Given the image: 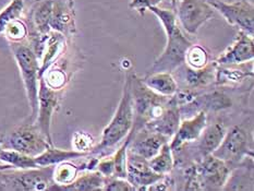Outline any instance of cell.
Instances as JSON below:
<instances>
[{
    "mask_svg": "<svg viewBox=\"0 0 254 191\" xmlns=\"http://www.w3.org/2000/svg\"><path fill=\"white\" fill-rule=\"evenodd\" d=\"M147 10L155 14L162 22L167 36L166 47L154 63L152 72L171 73L186 63L187 52L193 44L182 32L174 10L159 7H150Z\"/></svg>",
    "mask_w": 254,
    "mask_h": 191,
    "instance_id": "obj_1",
    "label": "cell"
},
{
    "mask_svg": "<svg viewBox=\"0 0 254 191\" xmlns=\"http://www.w3.org/2000/svg\"><path fill=\"white\" fill-rule=\"evenodd\" d=\"M131 81L132 73L128 72L117 111L107 127L104 129L101 142L95 147H92L90 155H95L97 157L109 155L110 151H114L113 149H115V146L119 144L129 134L134 120Z\"/></svg>",
    "mask_w": 254,
    "mask_h": 191,
    "instance_id": "obj_2",
    "label": "cell"
},
{
    "mask_svg": "<svg viewBox=\"0 0 254 191\" xmlns=\"http://www.w3.org/2000/svg\"><path fill=\"white\" fill-rule=\"evenodd\" d=\"M131 91L133 97L134 120L132 129L126 136V141L129 143L137 131L144 128L148 123L162 114L170 98L151 90L134 73H132Z\"/></svg>",
    "mask_w": 254,
    "mask_h": 191,
    "instance_id": "obj_3",
    "label": "cell"
},
{
    "mask_svg": "<svg viewBox=\"0 0 254 191\" xmlns=\"http://www.w3.org/2000/svg\"><path fill=\"white\" fill-rule=\"evenodd\" d=\"M11 51L13 53L15 62L19 65L20 72L23 80L25 92L29 100L31 116L30 123H34L37 116L38 108V83H40V63L35 53L30 45L24 42L10 43Z\"/></svg>",
    "mask_w": 254,
    "mask_h": 191,
    "instance_id": "obj_4",
    "label": "cell"
},
{
    "mask_svg": "<svg viewBox=\"0 0 254 191\" xmlns=\"http://www.w3.org/2000/svg\"><path fill=\"white\" fill-rule=\"evenodd\" d=\"M53 166L13 171L0 169V190L41 191L47 190L54 184Z\"/></svg>",
    "mask_w": 254,
    "mask_h": 191,
    "instance_id": "obj_5",
    "label": "cell"
},
{
    "mask_svg": "<svg viewBox=\"0 0 254 191\" xmlns=\"http://www.w3.org/2000/svg\"><path fill=\"white\" fill-rule=\"evenodd\" d=\"M0 146L35 157L49 146L45 136L34 123L23 124L0 138Z\"/></svg>",
    "mask_w": 254,
    "mask_h": 191,
    "instance_id": "obj_6",
    "label": "cell"
},
{
    "mask_svg": "<svg viewBox=\"0 0 254 191\" xmlns=\"http://www.w3.org/2000/svg\"><path fill=\"white\" fill-rule=\"evenodd\" d=\"M212 155L225 162L229 167L238 165L246 157L253 156V152L249 147V135L247 131L239 126H235L226 131L222 143Z\"/></svg>",
    "mask_w": 254,
    "mask_h": 191,
    "instance_id": "obj_7",
    "label": "cell"
},
{
    "mask_svg": "<svg viewBox=\"0 0 254 191\" xmlns=\"http://www.w3.org/2000/svg\"><path fill=\"white\" fill-rule=\"evenodd\" d=\"M175 9L180 26L190 35H195L215 12L208 0H177Z\"/></svg>",
    "mask_w": 254,
    "mask_h": 191,
    "instance_id": "obj_8",
    "label": "cell"
},
{
    "mask_svg": "<svg viewBox=\"0 0 254 191\" xmlns=\"http://www.w3.org/2000/svg\"><path fill=\"white\" fill-rule=\"evenodd\" d=\"M212 7L222 14L228 24L238 26L248 35L254 34V8L248 0H239L236 2H224L222 0H208Z\"/></svg>",
    "mask_w": 254,
    "mask_h": 191,
    "instance_id": "obj_9",
    "label": "cell"
},
{
    "mask_svg": "<svg viewBox=\"0 0 254 191\" xmlns=\"http://www.w3.org/2000/svg\"><path fill=\"white\" fill-rule=\"evenodd\" d=\"M200 189L222 190L227 180L231 167L212 154L203 156L195 163Z\"/></svg>",
    "mask_w": 254,
    "mask_h": 191,
    "instance_id": "obj_10",
    "label": "cell"
},
{
    "mask_svg": "<svg viewBox=\"0 0 254 191\" xmlns=\"http://www.w3.org/2000/svg\"><path fill=\"white\" fill-rule=\"evenodd\" d=\"M58 91L51 89L44 79L40 78V83H38V108L34 124L37 126V128L40 129L51 145H54L51 133L52 118L55 109L58 105Z\"/></svg>",
    "mask_w": 254,
    "mask_h": 191,
    "instance_id": "obj_11",
    "label": "cell"
},
{
    "mask_svg": "<svg viewBox=\"0 0 254 191\" xmlns=\"http://www.w3.org/2000/svg\"><path fill=\"white\" fill-rule=\"evenodd\" d=\"M165 175L152 171L148 160L127 150V180L135 190H147L150 186L162 179Z\"/></svg>",
    "mask_w": 254,
    "mask_h": 191,
    "instance_id": "obj_12",
    "label": "cell"
},
{
    "mask_svg": "<svg viewBox=\"0 0 254 191\" xmlns=\"http://www.w3.org/2000/svg\"><path fill=\"white\" fill-rule=\"evenodd\" d=\"M206 111H200L193 116L185 119L184 122L180 123L176 133L171 138L169 143L170 149L173 151H178L185 144L196 141L200 138L202 131L206 127Z\"/></svg>",
    "mask_w": 254,
    "mask_h": 191,
    "instance_id": "obj_13",
    "label": "cell"
},
{
    "mask_svg": "<svg viewBox=\"0 0 254 191\" xmlns=\"http://www.w3.org/2000/svg\"><path fill=\"white\" fill-rule=\"evenodd\" d=\"M169 138L147 128H142L133 135L128 145V150L135 154L151 160L161 150V147L169 142Z\"/></svg>",
    "mask_w": 254,
    "mask_h": 191,
    "instance_id": "obj_14",
    "label": "cell"
},
{
    "mask_svg": "<svg viewBox=\"0 0 254 191\" xmlns=\"http://www.w3.org/2000/svg\"><path fill=\"white\" fill-rule=\"evenodd\" d=\"M51 30L62 33L65 37L76 32L73 0H53Z\"/></svg>",
    "mask_w": 254,
    "mask_h": 191,
    "instance_id": "obj_15",
    "label": "cell"
},
{
    "mask_svg": "<svg viewBox=\"0 0 254 191\" xmlns=\"http://www.w3.org/2000/svg\"><path fill=\"white\" fill-rule=\"evenodd\" d=\"M254 58V42L253 37L248 35L244 31H239L238 36L233 45L220 55L216 60L218 65L242 64L252 62Z\"/></svg>",
    "mask_w": 254,
    "mask_h": 191,
    "instance_id": "obj_16",
    "label": "cell"
},
{
    "mask_svg": "<svg viewBox=\"0 0 254 191\" xmlns=\"http://www.w3.org/2000/svg\"><path fill=\"white\" fill-rule=\"evenodd\" d=\"M180 117V109L170 96L167 105L164 108L162 114L148 123L145 126V128L166 135L167 138L171 139L179 127Z\"/></svg>",
    "mask_w": 254,
    "mask_h": 191,
    "instance_id": "obj_17",
    "label": "cell"
},
{
    "mask_svg": "<svg viewBox=\"0 0 254 191\" xmlns=\"http://www.w3.org/2000/svg\"><path fill=\"white\" fill-rule=\"evenodd\" d=\"M65 45V36L62 33L56 31H51L47 35L45 47L41 57V64H40V71H38V75L40 78L44 75V73L52 67V65L57 63L60 56L64 51Z\"/></svg>",
    "mask_w": 254,
    "mask_h": 191,
    "instance_id": "obj_18",
    "label": "cell"
},
{
    "mask_svg": "<svg viewBox=\"0 0 254 191\" xmlns=\"http://www.w3.org/2000/svg\"><path fill=\"white\" fill-rule=\"evenodd\" d=\"M252 158L253 156L246 157L238 165L234 166L222 190L253 189V163L249 165V161Z\"/></svg>",
    "mask_w": 254,
    "mask_h": 191,
    "instance_id": "obj_19",
    "label": "cell"
},
{
    "mask_svg": "<svg viewBox=\"0 0 254 191\" xmlns=\"http://www.w3.org/2000/svg\"><path fill=\"white\" fill-rule=\"evenodd\" d=\"M217 67L218 64L216 62L207 64L203 68L198 69L190 68L189 65H186V64L180 65V68L184 70L182 79L185 80V83L189 87V90L198 89V87L206 86L209 83H212L213 81H215Z\"/></svg>",
    "mask_w": 254,
    "mask_h": 191,
    "instance_id": "obj_20",
    "label": "cell"
},
{
    "mask_svg": "<svg viewBox=\"0 0 254 191\" xmlns=\"http://www.w3.org/2000/svg\"><path fill=\"white\" fill-rule=\"evenodd\" d=\"M105 178L98 171H87V173L76 177L68 185L53 184L47 190H64V191H93L103 190Z\"/></svg>",
    "mask_w": 254,
    "mask_h": 191,
    "instance_id": "obj_21",
    "label": "cell"
},
{
    "mask_svg": "<svg viewBox=\"0 0 254 191\" xmlns=\"http://www.w3.org/2000/svg\"><path fill=\"white\" fill-rule=\"evenodd\" d=\"M226 134V129L223 124L215 123L207 126L204 128L202 133L196 141L197 143V150L201 156H205L212 153L217 149L219 144L222 143L224 136Z\"/></svg>",
    "mask_w": 254,
    "mask_h": 191,
    "instance_id": "obj_22",
    "label": "cell"
},
{
    "mask_svg": "<svg viewBox=\"0 0 254 191\" xmlns=\"http://www.w3.org/2000/svg\"><path fill=\"white\" fill-rule=\"evenodd\" d=\"M88 155L86 152H80L75 150H60L57 147L49 146L40 155L35 156V162L40 167H45V166H53L57 165L59 163L67 162V161H72L76 160V158L85 157Z\"/></svg>",
    "mask_w": 254,
    "mask_h": 191,
    "instance_id": "obj_23",
    "label": "cell"
},
{
    "mask_svg": "<svg viewBox=\"0 0 254 191\" xmlns=\"http://www.w3.org/2000/svg\"><path fill=\"white\" fill-rule=\"evenodd\" d=\"M143 82L147 87L163 96L170 97L178 91V84L169 72H152Z\"/></svg>",
    "mask_w": 254,
    "mask_h": 191,
    "instance_id": "obj_24",
    "label": "cell"
},
{
    "mask_svg": "<svg viewBox=\"0 0 254 191\" xmlns=\"http://www.w3.org/2000/svg\"><path fill=\"white\" fill-rule=\"evenodd\" d=\"M0 162L10 165L14 169H30L40 167L36 164L34 157L25 155L23 153L14 150L3 149L1 146H0Z\"/></svg>",
    "mask_w": 254,
    "mask_h": 191,
    "instance_id": "obj_25",
    "label": "cell"
},
{
    "mask_svg": "<svg viewBox=\"0 0 254 191\" xmlns=\"http://www.w3.org/2000/svg\"><path fill=\"white\" fill-rule=\"evenodd\" d=\"M148 165L153 172L161 175H167L173 171L175 160L173 156V150L169 146V142L161 147V150L155 156L148 160Z\"/></svg>",
    "mask_w": 254,
    "mask_h": 191,
    "instance_id": "obj_26",
    "label": "cell"
},
{
    "mask_svg": "<svg viewBox=\"0 0 254 191\" xmlns=\"http://www.w3.org/2000/svg\"><path fill=\"white\" fill-rule=\"evenodd\" d=\"M253 75L252 70L248 69H237L233 64L231 65H219L216 70L215 81L217 84L233 83V82H239L247 78L248 75Z\"/></svg>",
    "mask_w": 254,
    "mask_h": 191,
    "instance_id": "obj_27",
    "label": "cell"
},
{
    "mask_svg": "<svg viewBox=\"0 0 254 191\" xmlns=\"http://www.w3.org/2000/svg\"><path fill=\"white\" fill-rule=\"evenodd\" d=\"M80 167L73 165L70 161L59 163L54 167L53 180L54 184L57 185H68L72 183L78 176Z\"/></svg>",
    "mask_w": 254,
    "mask_h": 191,
    "instance_id": "obj_28",
    "label": "cell"
},
{
    "mask_svg": "<svg viewBox=\"0 0 254 191\" xmlns=\"http://www.w3.org/2000/svg\"><path fill=\"white\" fill-rule=\"evenodd\" d=\"M25 0H11L7 7L0 11V35L10 22L20 19L24 10Z\"/></svg>",
    "mask_w": 254,
    "mask_h": 191,
    "instance_id": "obj_29",
    "label": "cell"
},
{
    "mask_svg": "<svg viewBox=\"0 0 254 191\" xmlns=\"http://www.w3.org/2000/svg\"><path fill=\"white\" fill-rule=\"evenodd\" d=\"M27 34H29L27 25L21 19H16L10 22L3 31V35L10 43L24 42L27 38Z\"/></svg>",
    "mask_w": 254,
    "mask_h": 191,
    "instance_id": "obj_30",
    "label": "cell"
},
{
    "mask_svg": "<svg viewBox=\"0 0 254 191\" xmlns=\"http://www.w3.org/2000/svg\"><path fill=\"white\" fill-rule=\"evenodd\" d=\"M42 78L46 82V84L55 91L62 90L68 82L67 72H65L64 69H63L62 67H58V65H56V67H53L52 65V67L44 73Z\"/></svg>",
    "mask_w": 254,
    "mask_h": 191,
    "instance_id": "obj_31",
    "label": "cell"
},
{
    "mask_svg": "<svg viewBox=\"0 0 254 191\" xmlns=\"http://www.w3.org/2000/svg\"><path fill=\"white\" fill-rule=\"evenodd\" d=\"M185 64L193 69L203 68L208 64V54L206 49L200 45H192L188 49Z\"/></svg>",
    "mask_w": 254,
    "mask_h": 191,
    "instance_id": "obj_32",
    "label": "cell"
},
{
    "mask_svg": "<svg viewBox=\"0 0 254 191\" xmlns=\"http://www.w3.org/2000/svg\"><path fill=\"white\" fill-rule=\"evenodd\" d=\"M103 190L109 191H134V187L126 178L119 177H108L105 179V185Z\"/></svg>",
    "mask_w": 254,
    "mask_h": 191,
    "instance_id": "obj_33",
    "label": "cell"
},
{
    "mask_svg": "<svg viewBox=\"0 0 254 191\" xmlns=\"http://www.w3.org/2000/svg\"><path fill=\"white\" fill-rule=\"evenodd\" d=\"M166 1L170 2L175 7L177 0H131L129 8L132 10L139 11L140 13H143L150 7H158L159 4Z\"/></svg>",
    "mask_w": 254,
    "mask_h": 191,
    "instance_id": "obj_34",
    "label": "cell"
},
{
    "mask_svg": "<svg viewBox=\"0 0 254 191\" xmlns=\"http://www.w3.org/2000/svg\"><path fill=\"white\" fill-rule=\"evenodd\" d=\"M72 143H73V147L75 151L90 153V151L92 150L93 139L91 135L78 131V132H75L73 135Z\"/></svg>",
    "mask_w": 254,
    "mask_h": 191,
    "instance_id": "obj_35",
    "label": "cell"
},
{
    "mask_svg": "<svg viewBox=\"0 0 254 191\" xmlns=\"http://www.w3.org/2000/svg\"><path fill=\"white\" fill-rule=\"evenodd\" d=\"M5 168H12L10 165H7V164H3V165H0V169H5ZM14 169V168H13Z\"/></svg>",
    "mask_w": 254,
    "mask_h": 191,
    "instance_id": "obj_36",
    "label": "cell"
}]
</instances>
